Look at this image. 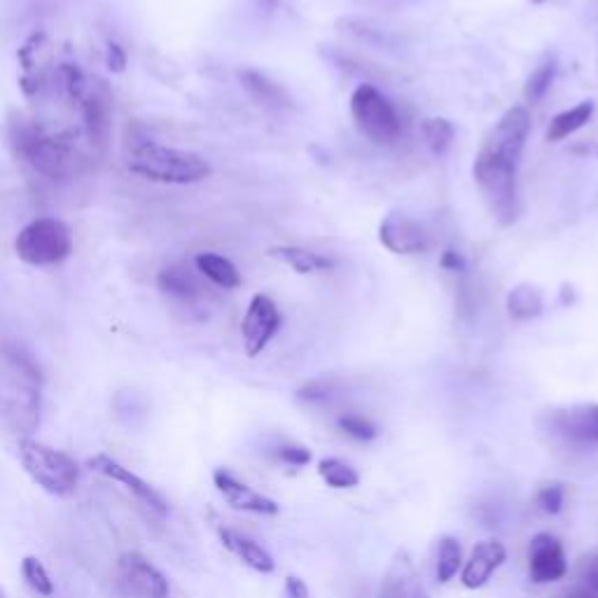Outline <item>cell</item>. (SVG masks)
Returning <instances> with one entry per match:
<instances>
[{
    "label": "cell",
    "mask_w": 598,
    "mask_h": 598,
    "mask_svg": "<svg viewBox=\"0 0 598 598\" xmlns=\"http://www.w3.org/2000/svg\"><path fill=\"white\" fill-rule=\"evenodd\" d=\"M563 598H598V594L587 587H582V584H575V587L570 589Z\"/></svg>",
    "instance_id": "41"
},
{
    "label": "cell",
    "mask_w": 598,
    "mask_h": 598,
    "mask_svg": "<svg viewBox=\"0 0 598 598\" xmlns=\"http://www.w3.org/2000/svg\"><path fill=\"white\" fill-rule=\"evenodd\" d=\"M57 82L66 101L78 106L89 148L106 157L113 138V92L101 78H89L73 64L57 68Z\"/></svg>",
    "instance_id": "2"
},
{
    "label": "cell",
    "mask_w": 598,
    "mask_h": 598,
    "mask_svg": "<svg viewBox=\"0 0 598 598\" xmlns=\"http://www.w3.org/2000/svg\"><path fill=\"white\" fill-rule=\"evenodd\" d=\"M15 250L31 267H52L73 253V234L64 220L38 218L19 232Z\"/></svg>",
    "instance_id": "7"
},
{
    "label": "cell",
    "mask_w": 598,
    "mask_h": 598,
    "mask_svg": "<svg viewBox=\"0 0 598 598\" xmlns=\"http://www.w3.org/2000/svg\"><path fill=\"white\" fill-rule=\"evenodd\" d=\"M568 573V559L559 538L552 533L533 535L528 545V575L535 584L559 582Z\"/></svg>",
    "instance_id": "14"
},
{
    "label": "cell",
    "mask_w": 598,
    "mask_h": 598,
    "mask_svg": "<svg viewBox=\"0 0 598 598\" xmlns=\"http://www.w3.org/2000/svg\"><path fill=\"white\" fill-rule=\"evenodd\" d=\"M122 584L134 598H169V580L150 559L138 552H127L117 561Z\"/></svg>",
    "instance_id": "11"
},
{
    "label": "cell",
    "mask_w": 598,
    "mask_h": 598,
    "mask_svg": "<svg viewBox=\"0 0 598 598\" xmlns=\"http://www.w3.org/2000/svg\"><path fill=\"white\" fill-rule=\"evenodd\" d=\"M89 468L94 472H99V475L113 479V482L122 484L124 489H127L131 496H134L138 503L143 507H148L150 512H155L157 517H166V512H169V505H166V500L162 498V493H159L155 486H150L145 479H141L138 475H134L129 468H124L122 463L113 461V458L106 456V454H99V456H92L87 461Z\"/></svg>",
    "instance_id": "13"
},
{
    "label": "cell",
    "mask_w": 598,
    "mask_h": 598,
    "mask_svg": "<svg viewBox=\"0 0 598 598\" xmlns=\"http://www.w3.org/2000/svg\"><path fill=\"white\" fill-rule=\"evenodd\" d=\"M318 475L330 489L337 491H346V489H356L360 484V472L353 468L351 463L342 461V458H323L318 463Z\"/></svg>",
    "instance_id": "27"
},
{
    "label": "cell",
    "mask_w": 598,
    "mask_h": 598,
    "mask_svg": "<svg viewBox=\"0 0 598 598\" xmlns=\"http://www.w3.org/2000/svg\"><path fill=\"white\" fill-rule=\"evenodd\" d=\"M337 426L342 428L346 435L353 437V440H358V442H372L374 437L379 435V428L374 426V421H370L367 416H360V414L339 416Z\"/></svg>",
    "instance_id": "32"
},
{
    "label": "cell",
    "mask_w": 598,
    "mask_h": 598,
    "mask_svg": "<svg viewBox=\"0 0 598 598\" xmlns=\"http://www.w3.org/2000/svg\"><path fill=\"white\" fill-rule=\"evenodd\" d=\"M535 500H538V507L545 514H559L563 510V503H566V491H563L561 484H545Z\"/></svg>",
    "instance_id": "33"
},
{
    "label": "cell",
    "mask_w": 598,
    "mask_h": 598,
    "mask_svg": "<svg viewBox=\"0 0 598 598\" xmlns=\"http://www.w3.org/2000/svg\"><path fill=\"white\" fill-rule=\"evenodd\" d=\"M239 80H241V87L246 89V94L257 103V106L269 110L292 108V96L285 92L278 82L269 80L264 73L253 71V68H243V71H239Z\"/></svg>",
    "instance_id": "20"
},
{
    "label": "cell",
    "mask_w": 598,
    "mask_h": 598,
    "mask_svg": "<svg viewBox=\"0 0 598 598\" xmlns=\"http://www.w3.org/2000/svg\"><path fill=\"white\" fill-rule=\"evenodd\" d=\"M531 3H535V5H540V3H545V0H531Z\"/></svg>",
    "instance_id": "42"
},
{
    "label": "cell",
    "mask_w": 598,
    "mask_h": 598,
    "mask_svg": "<svg viewBox=\"0 0 598 598\" xmlns=\"http://www.w3.org/2000/svg\"><path fill=\"white\" fill-rule=\"evenodd\" d=\"M542 309H545L542 292L531 283H519L507 292V314L514 321H533L542 314Z\"/></svg>",
    "instance_id": "23"
},
{
    "label": "cell",
    "mask_w": 598,
    "mask_h": 598,
    "mask_svg": "<svg viewBox=\"0 0 598 598\" xmlns=\"http://www.w3.org/2000/svg\"><path fill=\"white\" fill-rule=\"evenodd\" d=\"M43 372L36 358L17 342L0 344V426L29 437L40 426Z\"/></svg>",
    "instance_id": "1"
},
{
    "label": "cell",
    "mask_w": 598,
    "mask_h": 598,
    "mask_svg": "<svg viewBox=\"0 0 598 598\" xmlns=\"http://www.w3.org/2000/svg\"><path fill=\"white\" fill-rule=\"evenodd\" d=\"M19 87L26 99H36L47 89L54 73V47L45 31H33L17 52Z\"/></svg>",
    "instance_id": "9"
},
{
    "label": "cell",
    "mask_w": 598,
    "mask_h": 598,
    "mask_svg": "<svg viewBox=\"0 0 598 598\" xmlns=\"http://www.w3.org/2000/svg\"><path fill=\"white\" fill-rule=\"evenodd\" d=\"M528 131H531V115L524 106H512L507 113L496 122V127L484 138V150L496 152L500 157L519 162L521 152L526 148Z\"/></svg>",
    "instance_id": "12"
},
{
    "label": "cell",
    "mask_w": 598,
    "mask_h": 598,
    "mask_svg": "<svg viewBox=\"0 0 598 598\" xmlns=\"http://www.w3.org/2000/svg\"><path fill=\"white\" fill-rule=\"evenodd\" d=\"M577 580H580L577 584H582V587H587L598 594V552L587 556V559L580 563Z\"/></svg>",
    "instance_id": "36"
},
{
    "label": "cell",
    "mask_w": 598,
    "mask_h": 598,
    "mask_svg": "<svg viewBox=\"0 0 598 598\" xmlns=\"http://www.w3.org/2000/svg\"><path fill=\"white\" fill-rule=\"evenodd\" d=\"M591 115H594V103L591 101H582V103H577L575 108L563 110V113L552 117V122H549L547 141L559 143V141H563V138L573 136L575 131H580L584 124L591 120Z\"/></svg>",
    "instance_id": "26"
},
{
    "label": "cell",
    "mask_w": 598,
    "mask_h": 598,
    "mask_svg": "<svg viewBox=\"0 0 598 598\" xmlns=\"http://www.w3.org/2000/svg\"><path fill=\"white\" fill-rule=\"evenodd\" d=\"M276 458L285 465H292V468H304L311 463V451L302 444H283L276 449Z\"/></svg>",
    "instance_id": "34"
},
{
    "label": "cell",
    "mask_w": 598,
    "mask_h": 598,
    "mask_svg": "<svg viewBox=\"0 0 598 598\" xmlns=\"http://www.w3.org/2000/svg\"><path fill=\"white\" fill-rule=\"evenodd\" d=\"M19 461L24 470L40 489L57 498H66L75 493L80 484V468L66 451H59L50 444L24 437L19 440Z\"/></svg>",
    "instance_id": "6"
},
{
    "label": "cell",
    "mask_w": 598,
    "mask_h": 598,
    "mask_svg": "<svg viewBox=\"0 0 598 598\" xmlns=\"http://www.w3.org/2000/svg\"><path fill=\"white\" fill-rule=\"evenodd\" d=\"M440 264H442V269H447V271H463L465 269V260L461 257V253H456V250H444L440 257Z\"/></svg>",
    "instance_id": "39"
},
{
    "label": "cell",
    "mask_w": 598,
    "mask_h": 598,
    "mask_svg": "<svg viewBox=\"0 0 598 598\" xmlns=\"http://www.w3.org/2000/svg\"><path fill=\"white\" fill-rule=\"evenodd\" d=\"M507 561V549L498 540H482L472 547L468 561H463L461 582L465 589H482L491 575Z\"/></svg>",
    "instance_id": "17"
},
{
    "label": "cell",
    "mask_w": 598,
    "mask_h": 598,
    "mask_svg": "<svg viewBox=\"0 0 598 598\" xmlns=\"http://www.w3.org/2000/svg\"><path fill=\"white\" fill-rule=\"evenodd\" d=\"M213 482L220 496L225 498L227 505L234 507V510L262 514V517H274V514H278V510H281L276 500H271L269 496H264V493L255 491L253 486H248L246 482H241V479H236L232 472L215 470Z\"/></svg>",
    "instance_id": "15"
},
{
    "label": "cell",
    "mask_w": 598,
    "mask_h": 598,
    "mask_svg": "<svg viewBox=\"0 0 598 598\" xmlns=\"http://www.w3.org/2000/svg\"><path fill=\"white\" fill-rule=\"evenodd\" d=\"M10 138L19 155L40 176L50 180H66L78 171V164L82 162L71 136L40 127V124H33L24 117L10 124Z\"/></svg>",
    "instance_id": "3"
},
{
    "label": "cell",
    "mask_w": 598,
    "mask_h": 598,
    "mask_svg": "<svg viewBox=\"0 0 598 598\" xmlns=\"http://www.w3.org/2000/svg\"><path fill=\"white\" fill-rule=\"evenodd\" d=\"M0 598H5V591L3 589H0Z\"/></svg>",
    "instance_id": "43"
},
{
    "label": "cell",
    "mask_w": 598,
    "mask_h": 598,
    "mask_svg": "<svg viewBox=\"0 0 598 598\" xmlns=\"http://www.w3.org/2000/svg\"><path fill=\"white\" fill-rule=\"evenodd\" d=\"M517 164L482 148L472 169L484 206L500 225H512L517 218Z\"/></svg>",
    "instance_id": "5"
},
{
    "label": "cell",
    "mask_w": 598,
    "mask_h": 598,
    "mask_svg": "<svg viewBox=\"0 0 598 598\" xmlns=\"http://www.w3.org/2000/svg\"><path fill=\"white\" fill-rule=\"evenodd\" d=\"M381 598H430L428 589L423 587V582L416 575V568L405 554L398 556L388 568L381 584Z\"/></svg>",
    "instance_id": "19"
},
{
    "label": "cell",
    "mask_w": 598,
    "mask_h": 598,
    "mask_svg": "<svg viewBox=\"0 0 598 598\" xmlns=\"http://www.w3.org/2000/svg\"><path fill=\"white\" fill-rule=\"evenodd\" d=\"M463 568V549L461 542L451 535H444L437 547V580L447 584L458 575V570Z\"/></svg>",
    "instance_id": "28"
},
{
    "label": "cell",
    "mask_w": 598,
    "mask_h": 598,
    "mask_svg": "<svg viewBox=\"0 0 598 598\" xmlns=\"http://www.w3.org/2000/svg\"><path fill=\"white\" fill-rule=\"evenodd\" d=\"M379 241L395 255H414L426 250V232L405 213H388L379 227Z\"/></svg>",
    "instance_id": "16"
},
{
    "label": "cell",
    "mask_w": 598,
    "mask_h": 598,
    "mask_svg": "<svg viewBox=\"0 0 598 598\" xmlns=\"http://www.w3.org/2000/svg\"><path fill=\"white\" fill-rule=\"evenodd\" d=\"M127 166L131 173L166 185H192L211 176V164L197 152L166 148L159 143H138L131 148Z\"/></svg>",
    "instance_id": "4"
},
{
    "label": "cell",
    "mask_w": 598,
    "mask_h": 598,
    "mask_svg": "<svg viewBox=\"0 0 598 598\" xmlns=\"http://www.w3.org/2000/svg\"><path fill=\"white\" fill-rule=\"evenodd\" d=\"M285 598H311V591L302 577L290 575L285 580Z\"/></svg>",
    "instance_id": "38"
},
{
    "label": "cell",
    "mask_w": 598,
    "mask_h": 598,
    "mask_svg": "<svg viewBox=\"0 0 598 598\" xmlns=\"http://www.w3.org/2000/svg\"><path fill=\"white\" fill-rule=\"evenodd\" d=\"M194 264H197V271L201 276H206L208 281L220 285V288L234 290L241 285L239 269H236L227 257H222L218 253H199Z\"/></svg>",
    "instance_id": "25"
},
{
    "label": "cell",
    "mask_w": 598,
    "mask_h": 598,
    "mask_svg": "<svg viewBox=\"0 0 598 598\" xmlns=\"http://www.w3.org/2000/svg\"><path fill=\"white\" fill-rule=\"evenodd\" d=\"M278 328H281V311H278L274 299L262 295V292L250 299L248 311L241 323L243 346H246L248 356H260L271 339L276 337Z\"/></svg>",
    "instance_id": "10"
},
{
    "label": "cell",
    "mask_w": 598,
    "mask_h": 598,
    "mask_svg": "<svg viewBox=\"0 0 598 598\" xmlns=\"http://www.w3.org/2000/svg\"><path fill=\"white\" fill-rule=\"evenodd\" d=\"M220 540H222V545L229 549V552H232L234 556H239V559L246 563L248 568H253L255 573L269 575L276 570L274 556H271L267 549L260 545V542L248 538V535L234 531V528H220Z\"/></svg>",
    "instance_id": "21"
},
{
    "label": "cell",
    "mask_w": 598,
    "mask_h": 598,
    "mask_svg": "<svg viewBox=\"0 0 598 598\" xmlns=\"http://www.w3.org/2000/svg\"><path fill=\"white\" fill-rule=\"evenodd\" d=\"M106 66L113 73L124 71V66H127V52H124V47L120 43H113V40H110L106 45Z\"/></svg>",
    "instance_id": "37"
},
{
    "label": "cell",
    "mask_w": 598,
    "mask_h": 598,
    "mask_svg": "<svg viewBox=\"0 0 598 598\" xmlns=\"http://www.w3.org/2000/svg\"><path fill=\"white\" fill-rule=\"evenodd\" d=\"M554 75H556V61L554 59L542 61V64L528 75L524 85V99L528 103H538L545 99V94L549 92V87H552L554 82Z\"/></svg>",
    "instance_id": "30"
},
{
    "label": "cell",
    "mask_w": 598,
    "mask_h": 598,
    "mask_svg": "<svg viewBox=\"0 0 598 598\" xmlns=\"http://www.w3.org/2000/svg\"><path fill=\"white\" fill-rule=\"evenodd\" d=\"M22 577L26 584L36 591L40 596H52L54 594V582L47 568L43 566V561L36 559V556H24L22 561Z\"/></svg>",
    "instance_id": "31"
},
{
    "label": "cell",
    "mask_w": 598,
    "mask_h": 598,
    "mask_svg": "<svg viewBox=\"0 0 598 598\" xmlns=\"http://www.w3.org/2000/svg\"><path fill=\"white\" fill-rule=\"evenodd\" d=\"M255 8L262 17H271L278 8V0H255Z\"/></svg>",
    "instance_id": "40"
},
{
    "label": "cell",
    "mask_w": 598,
    "mask_h": 598,
    "mask_svg": "<svg viewBox=\"0 0 598 598\" xmlns=\"http://www.w3.org/2000/svg\"><path fill=\"white\" fill-rule=\"evenodd\" d=\"M351 115L358 129L377 145L398 141L402 122L393 103L372 85H360L351 96Z\"/></svg>",
    "instance_id": "8"
},
{
    "label": "cell",
    "mask_w": 598,
    "mask_h": 598,
    "mask_svg": "<svg viewBox=\"0 0 598 598\" xmlns=\"http://www.w3.org/2000/svg\"><path fill=\"white\" fill-rule=\"evenodd\" d=\"M556 430L577 447H596L598 444V405L582 402L568 409H561L554 416Z\"/></svg>",
    "instance_id": "18"
},
{
    "label": "cell",
    "mask_w": 598,
    "mask_h": 598,
    "mask_svg": "<svg viewBox=\"0 0 598 598\" xmlns=\"http://www.w3.org/2000/svg\"><path fill=\"white\" fill-rule=\"evenodd\" d=\"M269 257H276L297 271V274H314V271H325L330 269L332 262L330 257L321 253H314V250L299 248V246H276L269 248Z\"/></svg>",
    "instance_id": "24"
},
{
    "label": "cell",
    "mask_w": 598,
    "mask_h": 598,
    "mask_svg": "<svg viewBox=\"0 0 598 598\" xmlns=\"http://www.w3.org/2000/svg\"><path fill=\"white\" fill-rule=\"evenodd\" d=\"M421 136L433 155H444L451 141H454L456 129L447 117H426L421 122Z\"/></svg>",
    "instance_id": "29"
},
{
    "label": "cell",
    "mask_w": 598,
    "mask_h": 598,
    "mask_svg": "<svg viewBox=\"0 0 598 598\" xmlns=\"http://www.w3.org/2000/svg\"><path fill=\"white\" fill-rule=\"evenodd\" d=\"M332 393H335V386H332L330 381H309L307 386L299 388L297 398L307 402H328Z\"/></svg>",
    "instance_id": "35"
},
{
    "label": "cell",
    "mask_w": 598,
    "mask_h": 598,
    "mask_svg": "<svg viewBox=\"0 0 598 598\" xmlns=\"http://www.w3.org/2000/svg\"><path fill=\"white\" fill-rule=\"evenodd\" d=\"M157 288L164 295L178 297L183 302H194V299L204 295V285H201L199 276L192 269H187L185 264H169V267L159 271Z\"/></svg>",
    "instance_id": "22"
}]
</instances>
